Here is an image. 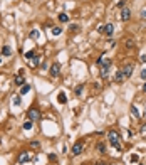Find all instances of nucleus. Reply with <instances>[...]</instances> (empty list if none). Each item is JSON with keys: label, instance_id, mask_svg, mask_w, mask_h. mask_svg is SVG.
Segmentation results:
<instances>
[{"label": "nucleus", "instance_id": "1", "mask_svg": "<svg viewBox=\"0 0 146 165\" xmlns=\"http://www.w3.org/2000/svg\"><path fill=\"white\" fill-rule=\"evenodd\" d=\"M133 69H134L133 64H126L123 69H119L116 73V82H124L126 79H129L131 74H133Z\"/></svg>", "mask_w": 146, "mask_h": 165}, {"label": "nucleus", "instance_id": "2", "mask_svg": "<svg viewBox=\"0 0 146 165\" xmlns=\"http://www.w3.org/2000/svg\"><path fill=\"white\" fill-rule=\"evenodd\" d=\"M109 143H111L113 147H114L116 150H121V143H119V135L116 133V131H109Z\"/></svg>", "mask_w": 146, "mask_h": 165}, {"label": "nucleus", "instance_id": "3", "mask_svg": "<svg viewBox=\"0 0 146 165\" xmlns=\"http://www.w3.org/2000/svg\"><path fill=\"white\" fill-rule=\"evenodd\" d=\"M99 32H102V34H106V35H113V32H114V26H113V24L101 26V27H99Z\"/></svg>", "mask_w": 146, "mask_h": 165}, {"label": "nucleus", "instance_id": "4", "mask_svg": "<svg viewBox=\"0 0 146 165\" xmlns=\"http://www.w3.org/2000/svg\"><path fill=\"white\" fill-rule=\"evenodd\" d=\"M27 116H29V120H40V111L37 108H32L27 111Z\"/></svg>", "mask_w": 146, "mask_h": 165}, {"label": "nucleus", "instance_id": "5", "mask_svg": "<svg viewBox=\"0 0 146 165\" xmlns=\"http://www.w3.org/2000/svg\"><path fill=\"white\" fill-rule=\"evenodd\" d=\"M129 17H131V10L128 9V7H123V9H121V14H119V19L126 22V20H129Z\"/></svg>", "mask_w": 146, "mask_h": 165}, {"label": "nucleus", "instance_id": "6", "mask_svg": "<svg viewBox=\"0 0 146 165\" xmlns=\"http://www.w3.org/2000/svg\"><path fill=\"white\" fill-rule=\"evenodd\" d=\"M82 150H84V143H82V142L74 143V147H72V155H81V153H82Z\"/></svg>", "mask_w": 146, "mask_h": 165}, {"label": "nucleus", "instance_id": "7", "mask_svg": "<svg viewBox=\"0 0 146 165\" xmlns=\"http://www.w3.org/2000/svg\"><path fill=\"white\" fill-rule=\"evenodd\" d=\"M24 82H25V79H24V76H22V71H20V73L17 74L15 78H13V84H15V86H20V88H22V86H24Z\"/></svg>", "mask_w": 146, "mask_h": 165}, {"label": "nucleus", "instance_id": "8", "mask_svg": "<svg viewBox=\"0 0 146 165\" xmlns=\"http://www.w3.org/2000/svg\"><path fill=\"white\" fill-rule=\"evenodd\" d=\"M59 71H60V66H59L57 62H54V64L51 66V76H52V78H57V76H59Z\"/></svg>", "mask_w": 146, "mask_h": 165}, {"label": "nucleus", "instance_id": "9", "mask_svg": "<svg viewBox=\"0 0 146 165\" xmlns=\"http://www.w3.org/2000/svg\"><path fill=\"white\" fill-rule=\"evenodd\" d=\"M29 160H30V155L27 152H22L19 155V160H17V162H19V163H25V162H29Z\"/></svg>", "mask_w": 146, "mask_h": 165}, {"label": "nucleus", "instance_id": "10", "mask_svg": "<svg viewBox=\"0 0 146 165\" xmlns=\"http://www.w3.org/2000/svg\"><path fill=\"white\" fill-rule=\"evenodd\" d=\"M57 101L60 103V105H64V103L67 101V96H66V93H64V91H60L57 94Z\"/></svg>", "mask_w": 146, "mask_h": 165}, {"label": "nucleus", "instance_id": "11", "mask_svg": "<svg viewBox=\"0 0 146 165\" xmlns=\"http://www.w3.org/2000/svg\"><path fill=\"white\" fill-rule=\"evenodd\" d=\"M12 54V49L9 47V46H3L2 47V56H10Z\"/></svg>", "mask_w": 146, "mask_h": 165}, {"label": "nucleus", "instance_id": "12", "mask_svg": "<svg viewBox=\"0 0 146 165\" xmlns=\"http://www.w3.org/2000/svg\"><path fill=\"white\" fill-rule=\"evenodd\" d=\"M59 20H60V22H69V15H67L66 12L59 14Z\"/></svg>", "mask_w": 146, "mask_h": 165}, {"label": "nucleus", "instance_id": "13", "mask_svg": "<svg viewBox=\"0 0 146 165\" xmlns=\"http://www.w3.org/2000/svg\"><path fill=\"white\" fill-rule=\"evenodd\" d=\"M29 91H30V84H24L22 88H20V94H27Z\"/></svg>", "mask_w": 146, "mask_h": 165}, {"label": "nucleus", "instance_id": "14", "mask_svg": "<svg viewBox=\"0 0 146 165\" xmlns=\"http://www.w3.org/2000/svg\"><path fill=\"white\" fill-rule=\"evenodd\" d=\"M98 152H99V153H106V145H104L102 142L98 143Z\"/></svg>", "mask_w": 146, "mask_h": 165}, {"label": "nucleus", "instance_id": "15", "mask_svg": "<svg viewBox=\"0 0 146 165\" xmlns=\"http://www.w3.org/2000/svg\"><path fill=\"white\" fill-rule=\"evenodd\" d=\"M82 89H84V84H79V86H76V89H74V93H76V96H81V93H82Z\"/></svg>", "mask_w": 146, "mask_h": 165}, {"label": "nucleus", "instance_id": "16", "mask_svg": "<svg viewBox=\"0 0 146 165\" xmlns=\"http://www.w3.org/2000/svg\"><path fill=\"white\" fill-rule=\"evenodd\" d=\"M24 57H25V59H34V57H35V52H34V51H27Z\"/></svg>", "mask_w": 146, "mask_h": 165}, {"label": "nucleus", "instance_id": "17", "mask_svg": "<svg viewBox=\"0 0 146 165\" xmlns=\"http://www.w3.org/2000/svg\"><path fill=\"white\" fill-rule=\"evenodd\" d=\"M131 115H133L134 118H140V111H138L136 106H133V108H131Z\"/></svg>", "mask_w": 146, "mask_h": 165}, {"label": "nucleus", "instance_id": "18", "mask_svg": "<svg viewBox=\"0 0 146 165\" xmlns=\"http://www.w3.org/2000/svg\"><path fill=\"white\" fill-rule=\"evenodd\" d=\"M52 34H54V35H60V34H62V29H60V27H52Z\"/></svg>", "mask_w": 146, "mask_h": 165}, {"label": "nucleus", "instance_id": "19", "mask_svg": "<svg viewBox=\"0 0 146 165\" xmlns=\"http://www.w3.org/2000/svg\"><path fill=\"white\" fill-rule=\"evenodd\" d=\"M22 126H24V130H30V128H32V120H27Z\"/></svg>", "mask_w": 146, "mask_h": 165}, {"label": "nucleus", "instance_id": "20", "mask_svg": "<svg viewBox=\"0 0 146 165\" xmlns=\"http://www.w3.org/2000/svg\"><path fill=\"white\" fill-rule=\"evenodd\" d=\"M37 37H39V30H37V29L30 30V39H37Z\"/></svg>", "mask_w": 146, "mask_h": 165}, {"label": "nucleus", "instance_id": "21", "mask_svg": "<svg viewBox=\"0 0 146 165\" xmlns=\"http://www.w3.org/2000/svg\"><path fill=\"white\" fill-rule=\"evenodd\" d=\"M20 103H22L20 96H15V98H13V105H15V106H20Z\"/></svg>", "mask_w": 146, "mask_h": 165}, {"label": "nucleus", "instance_id": "22", "mask_svg": "<svg viewBox=\"0 0 146 165\" xmlns=\"http://www.w3.org/2000/svg\"><path fill=\"white\" fill-rule=\"evenodd\" d=\"M30 147H32V148H39V147H40V143H39L37 140H34V142H30Z\"/></svg>", "mask_w": 146, "mask_h": 165}, {"label": "nucleus", "instance_id": "23", "mask_svg": "<svg viewBox=\"0 0 146 165\" xmlns=\"http://www.w3.org/2000/svg\"><path fill=\"white\" fill-rule=\"evenodd\" d=\"M140 131H141V135H143V137H146V123L143 125V126H141V130H140Z\"/></svg>", "mask_w": 146, "mask_h": 165}, {"label": "nucleus", "instance_id": "24", "mask_svg": "<svg viewBox=\"0 0 146 165\" xmlns=\"http://www.w3.org/2000/svg\"><path fill=\"white\" fill-rule=\"evenodd\" d=\"M138 160H140V157H138L136 153H134V155H131V162H138Z\"/></svg>", "mask_w": 146, "mask_h": 165}, {"label": "nucleus", "instance_id": "25", "mask_svg": "<svg viewBox=\"0 0 146 165\" xmlns=\"http://www.w3.org/2000/svg\"><path fill=\"white\" fill-rule=\"evenodd\" d=\"M39 62H40V57L35 56V57H34V64H39Z\"/></svg>", "mask_w": 146, "mask_h": 165}, {"label": "nucleus", "instance_id": "26", "mask_svg": "<svg viewBox=\"0 0 146 165\" xmlns=\"http://www.w3.org/2000/svg\"><path fill=\"white\" fill-rule=\"evenodd\" d=\"M141 78H143V79H146V69L141 71Z\"/></svg>", "mask_w": 146, "mask_h": 165}, {"label": "nucleus", "instance_id": "27", "mask_svg": "<svg viewBox=\"0 0 146 165\" xmlns=\"http://www.w3.org/2000/svg\"><path fill=\"white\" fill-rule=\"evenodd\" d=\"M141 62H146V54H144V56H141Z\"/></svg>", "mask_w": 146, "mask_h": 165}, {"label": "nucleus", "instance_id": "28", "mask_svg": "<svg viewBox=\"0 0 146 165\" xmlns=\"http://www.w3.org/2000/svg\"><path fill=\"white\" fill-rule=\"evenodd\" d=\"M143 91L146 93V82H144V84H143Z\"/></svg>", "mask_w": 146, "mask_h": 165}, {"label": "nucleus", "instance_id": "29", "mask_svg": "<svg viewBox=\"0 0 146 165\" xmlns=\"http://www.w3.org/2000/svg\"><path fill=\"white\" fill-rule=\"evenodd\" d=\"M96 165H106V163H104V162H98Z\"/></svg>", "mask_w": 146, "mask_h": 165}, {"label": "nucleus", "instance_id": "30", "mask_svg": "<svg viewBox=\"0 0 146 165\" xmlns=\"http://www.w3.org/2000/svg\"><path fill=\"white\" fill-rule=\"evenodd\" d=\"M0 62H2V56H0Z\"/></svg>", "mask_w": 146, "mask_h": 165}]
</instances>
